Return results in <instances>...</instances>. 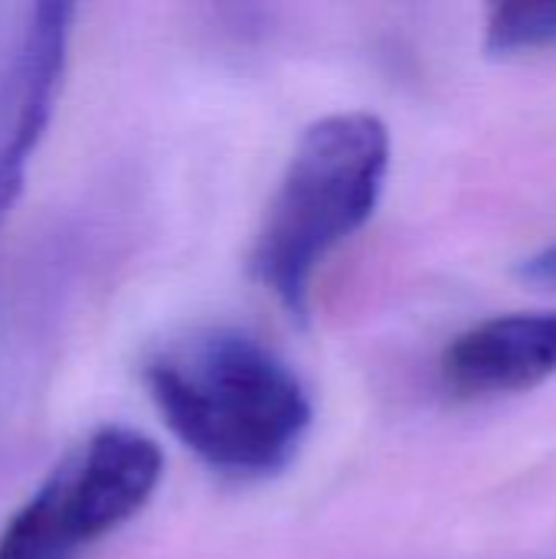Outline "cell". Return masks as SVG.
Instances as JSON below:
<instances>
[{
    "instance_id": "obj_7",
    "label": "cell",
    "mask_w": 556,
    "mask_h": 559,
    "mask_svg": "<svg viewBox=\"0 0 556 559\" xmlns=\"http://www.w3.org/2000/svg\"><path fill=\"white\" fill-rule=\"evenodd\" d=\"M521 278L534 285H556V242L521 262Z\"/></svg>"
},
{
    "instance_id": "obj_3",
    "label": "cell",
    "mask_w": 556,
    "mask_h": 559,
    "mask_svg": "<svg viewBox=\"0 0 556 559\" xmlns=\"http://www.w3.org/2000/svg\"><path fill=\"white\" fill-rule=\"evenodd\" d=\"M161 445L131 426H102L66 452L33 495L7 518L0 559H75L157 491Z\"/></svg>"
},
{
    "instance_id": "obj_4",
    "label": "cell",
    "mask_w": 556,
    "mask_h": 559,
    "mask_svg": "<svg viewBox=\"0 0 556 559\" xmlns=\"http://www.w3.org/2000/svg\"><path fill=\"white\" fill-rule=\"evenodd\" d=\"M556 373V311H518L475 324L442 354V380L459 396H501Z\"/></svg>"
},
{
    "instance_id": "obj_6",
    "label": "cell",
    "mask_w": 556,
    "mask_h": 559,
    "mask_svg": "<svg viewBox=\"0 0 556 559\" xmlns=\"http://www.w3.org/2000/svg\"><path fill=\"white\" fill-rule=\"evenodd\" d=\"M39 141H29L23 134H3L0 138V229L13 210V203L23 193L26 183V167Z\"/></svg>"
},
{
    "instance_id": "obj_2",
    "label": "cell",
    "mask_w": 556,
    "mask_h": 559,
    "mask_svg": "<svg viewBox=\"0 0 556 559\" xmlns=\"http://www.w3.org/2000/svg\"><path fill=\"white\" fill-rule=\"evenodd\" d=\"M387 170L390 131L377 115H328L298 138L249 259L288 318H308L315 272L374 216Z\"/></svg>"
},
{
    "instance_id": "obj_1",
    "label": "cell",
    "mask_w": 556,
    "mask_h": 559,
    "mask_svg": "<svg viewBox=\"0 0 556 559\" xmlns=\"http://www.w3.org/2000/svg\"><path fill=\"white\" fill-rule=\"evenodd\" d=\"M144 386L164 426L220 475H275L311 429L295 370L236 328H203L157 347Z\"/></svg>"
},
{
    "instance_id": "obj_5",
    "label": "cell",
    "mask_w": 556,
    "mask_h": 559,
    "mask_svg": "<svg viewBox=\"0 0 556 559\" xmlns=\"http://www.w3.org/2000/svg\"><path fill=\"white\" fill-rule=\"evenodd\" d=\"M485 49L492 56L556 49V0L495 7L485 26Z\"/></svg>"
}]
</instances>
